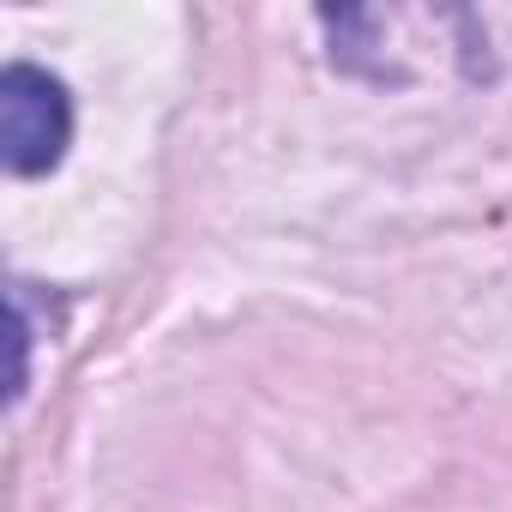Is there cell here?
<instances>
[{
    "label": "cell",
    "mask_w": 512,
    "mask_h": 512,
    "mask_svg": "<svg viewBox=\"0 0 512 512\" xmlns=\"http://www.w3.org/2000/svg\"><path fill=\"white\" fill-rule=\"evenodd\" d=\"M73 139V103L67 85L31 61H13L0 73V157L13 175H49L67 157Z\"/></svg>",
    "instance_id": "6da1fadb"
}]
</instances>
